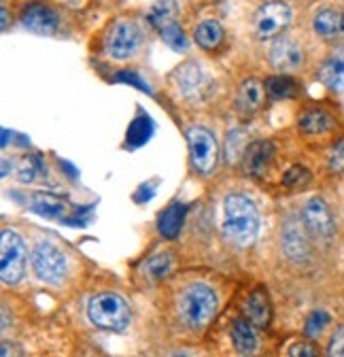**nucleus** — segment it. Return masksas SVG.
Masks as SVG:
<instances>
[{"label":"nucleus","mask_w":344,"mask_h":357,"mask_svg":"<svg viewBox=\"0 0 344 357\" xmlns=\"http://www.w3.org/2000/svg\"><path fill=\"white\" fill-rule=\"evenodd\" d=\"M257 230H260V215H257L255 204L242 194L228 196L224 204L226 236L238 247H249L255 241Z\"/></svg>","instance_id":"1"},{"label":"nucleus","mask_w":344,"mask_h":357,"mask_svg":"<svg viewBox=\"0 0 344 357\" xmlns=\"http://www.w3.org/2000/svg\"><path fill=\"white\" fill-rule=\"evenodd\" d=\"M90 319L102 330L121 332L130 324V306L119 294H98L90 302Z\"/></svg>","instance_id":"2"},{"label":"nucleus","mask_w":344,"mask_h":357,"mask_svg":"<svg viewBox=\"0 0 344 357\" xmlns=\"http://www.w3.org/2000/svg\"><path fill=\"white\" fill-rule=\"evenodd\" d=\"M217 310V296L206 285H191L189 289L183 291L181 302H179V315L181 319L191 326L200 328L208 324Z\"/></svg>","instance_id":"3"},{"label":"nucleus","mask_w":344,"mask_h":357,"mask_svg":"<svg viewBox=\"0 0 344 357\" xmlns=\"http://www.w3.org/2000/svg\"><path fill=\"white\" fill-rule=\"evenodd\" d=\"M26 245L13 230L0 234V277L7 285H15L26 275Z\"/></svg>","instance_id":"4"},{"label":"nucleus","mask_w":344,"mask_h":357,"mask_svg":"<svg viewBox=\"0 0 344 357\" xmlns=\"http://www.w3.org/2000/svg\"><path fill=\"white\" fill-rule=\"evenodd\" d=\"M32 268L36 277L49 285H60L66 279V257L49 243H42L34 249Z\"/></svg>","instance_id":"5"},{"label":"nucleus","mask_w":344,"mask_h":357,"mask_svg":"<svg viewBox=\"0 0 344 357\" xmlns=\"http://www.w3.org/2000/svg\"><path fill=\"white\" fill-rule=\"evenodd\" d=\"M187 143H189V151H191V162L196 166V170L200 172H210L214 166H217V141H214L212 134L206 128H189L187 130Z\"/></svg>","instance_id":"6"},{"label":"nucleus","mask_w":344,"mask_h":357,"mask_svg":"<svg viewBox=\"0 0 344 357\" xmlns=\"http://www.w3.org/2000/svg\"><path fill=\"white\" fill-rule=\"evenodd\" d=\"M141 45V30L134 22H119L107 34V54L111 58H130Z\"/></svg>","instance_id":"7"},{"label":"nucleus","mask_w":344,"mask_h":357,"mask_svg":"<svg viewBox=\"0 0 344 357\" xmlns=\"http://www.w3.org/2000/svg\"><path fill=\"white\" fill-rule=\"evenodd\" d=\"M289 20H291V11L285 3H268L255 17L257 34L262 38H274L287 28Z\"/></svg>","instance_id":"8"},{"label":"nucleus","mask_w":344,"mask_h":357,"mask_svg":"<svg viewBox=\"0 0 344 357\" xmlns=\"http://www.w3.org/2000/svg\"><path fill=\"white\" fill-rule=\"evenodd\" d=\"M302 219H304L306 230L315 236H331L334 234V217H331L327 204L319 198H313L306 202Z\"/></svg>","instance_id":"9"},{"label":"nucleus","mask_w":344,"mask_h":357,"mask_svg":"<svg viewBox=\"0 0 344 357\" xmlns=\"http://www.w3.org/2000/svg\"><path fill=\"white\" fill-rule=\"evenodd\" d=\"M19 22L26 30L36 32V34H52L58 30V24H60L56 11L45 5H28L22 11Z\"/></svg>","instance_id":"10"},{"label":"nucleus","mask_w":344,"mask_h":357,"mask_svg":"<svg viewBox=\"0 0 344 357\" xmlns=\"http://www.w3.org/2000/svg\"><path fill=\"white\" fill-rule=\"evenodd\" d=\"M302 50H299V45L291 38H279L272 50H270V60H272V66L283 70V73H289V70H295L302 64Z\"/></svg>","instance_id":"11"},{"label":"nucleus","mask_w":344,"mask_h":357,"mask_svg":"<svg viewBox=\"0 0 344 357\" xmlns=\"http://www.w3.org/2000/svg\"><path fill=\"white\" fill-rule=\"evenodd\" d=\"M264 105V85L257 79H247L240 89H238V98L236 107L242 117H253Z\"/></svg>","instance_id":"12"},{"label":"nucleus","mask_w":344,"mask_h":357,"mask_svg":"<svg viewBox=\"0 0 344 357\" xmlns=\"http://www.w3.org/2000/svg\"><path fill=\"white\" fill-rule=\"evenodd\" d=\"M272 158H274V145L272 143H268V141H255V143H251L244 149V155H242L244 170L249 174L260 176L268 168Z\"/></svg>","instance_id":"13"},{"label":"nucleus","mask_w":344,"mask_h":357,"mask_svg":"<svg viewBox=\"0 0 344 357\" xmlns=\"http://www.w3.org/2000/svg\"><path fill=\"white\" fill-rule=\"evenodd\" d=\"M244 315L251 324H255L257 328H266L272 319V306L268 300V294L264 289H257L249 296L247 304H244Z\"/></svg>","instance_id":"14"},{"label":"nucleus","mask_w":344,"mask_h":357,"mask_svg":"<svg viewBox=\"0 0 344 357\" xmlns=\"http://www.w3.org/2000/svg\"><path fill=\"white\" fill-rule=\"evenodd\" d=\"M185 211H187L185 204L175 202V204H170V206L159 215L157 228H159L162 236H166V238H175V236L181 232L183 219H185Z\"/></svg>","instance_id":"15"},{"label":"nucleus","mask_w":344,"mask_h":357,"mask_svg":"<svg viewBox=\"0 0 344 357\" xmlns=\"http://www.w3.org/2000/svg\"><path fill=\"white\" fill-rule=\"evenodd\" d=\"M177 83L185 92V96H198V92H202V87L206 83V77L202 73V68L198 64H183L177 73Z\"/></svg>","instance_id":"16"},{"label":"nucleus","mask_w":344,"mask_h":357,"mask_svg":"<svg viewBox=\"0 0 344 357\" xmlns=\"http://www.w3.org/2000/svg\"><path fill=\"white\" fill-rule=\"evenodd\" d=\"M297 126L306 134H321V132H327L334 128V117L321 109H308L299 115Z\"/></svg>","instance_id":"17"},{"label":"nucleus","mask_w":344,"mask_h":357,"mask_svg":"<svg viewBox=\"0 0 344 357\" xmlns=\"http://www.w3.org/2000/svg\"><path fill=\"white\" fill-rule=\"evenodd\" d=\"M196 43L204 50H217L219 45L224 43V28L219 22L214 20H206L196 28Z\"/></svg>","instance_id":"18"},{"label":"nucleus","mask_w":344,"mask_h":357,"mask_svg":"<svg viewBox=\"0 0 344 357\" xmlns=\"http://www.w3.org/2000/svg\"><path fill=\"white\" fill-rule=\"evenodd\" d=\"M319 77H321V81H323L327 87L336 89V92L344 89V54H338V56L329 58V60L323 64Z\"/></svg>","instance_id":"19"},{"label":"nucleus","mask_w":344,"mask_h":357,"mask_svg":"<svg viewBox=\"0 0 344 357\" xmlns=\"http://www.w3.org/2000/svg\"><path fill=\"white\" fill-rule=\"evenodd\" d=\"M151 134H153V121L141 113L134 117V121L130 123V130H127V145L141 147L151 139Z\"/></svg>","instance_id":"20"},{"label":"nucleus","mask_w":344,"mask_h":357,"mask_svg":"<svg viewBox=\"0 0 344 357\" xmlns=\"http://www.w3.org/2000/svg\"><path fill=\"white\" fill-rule=\"evenodd\" d=\"M232 338H234V344H236V351L247 355V353H253L255 347H257V338L253 334V328L249 326V321L244 319H238L232 328Z\"/></svg>","instance_id":"21"},{"label":"nucleus","mask_w":344,"mask_h":357,"mask_svg":"<svg viewBox=\"0 0 344 357\" xmlns=\"http://www.w3.org/2000/svg\"><path fill=\"white\" fill-rule=\"evenodd\" d=\"M266 92L270 98H293L297 94V83L287 77V75H279V77H272L266 81Z\"/></svg>","instance_id":"22"},{"label":"nucleus","mask_w":344,"mask_h":357,"mask_svg":"<svg viewBox=\"0 0 344 357\" xmlns=\"http://www.w3.org/2000/svg\"><path fill=\"white\" fill-rule=\"evenodd\" d=\"M315 30L323 36H331L336 32L344 30V15L331 9H323L317 17H315Z\"/></svg>","instance_id":"23"},{"label":"nucleus","mask_w":344,"mask_h":357,"mask_svg":"<svg viewBox=\"0 0 344 357\" xmlns=\"http://www.w3.org/2000/svg\"><path fill=\"white\" fill-rule=\"evenodd\" d=\"M32 211L42 215V217H60V215H64L66 206H64V202H60V200H56V198H52L47 194L45 196L36 194L32 198Z\"/></svg>","instance_id":"24"},{"label":"nucleus","mask_w":344,"mask_h":357,"mask_svg":"<svg viewBox=\"0 0 344 357\" xmlns=\"http://www.w3.org/2000/svg\"><path fill=\"white\" fill-rule=\"evenodd\" d=\"M159 34H162V38L170 45L172 50H187V38H185V34H183V30H181V26L172 20V22H166L162 28H159Z\"/></svg>","instance_id":"25"},{"label":"nucleus","mask_w":344,"mask_h":357,"mask_svg":"<svg viewBox=\"0 0 344 357\" xmlns=\"http://www.w3.org/2000/svg\"><path fill=\"white\" fill-rule=\"evenodd\" d=\"M172 15H175V3H172V0H162L159 5L153 7V11L149 15V22L155 28H162L166 22H172Z\"/></svg>","instance_id":"26"},{"label":"nucleus","mask_w":344,"mask_h":357,"mask_svg":"<svg viewBox=\"0 0 344 357\" xmlns=\"http://www.w3.org/2000/svg\"><path fill=\"white\" fill-rule=\"evenodd\" d=\"M172 264H175V259H172V255L162 253V255L153 257V259L147 264V273H149L153 279H162L164 275H168V273L172 271Z\"/></svg>","instance_id":"27"},{"label":"nucleus","mask_w":344,"mask_h":357,"mask_svg":"<svg viewBox=\"0 0 344 357\" xmlns=\"http://www.w3.org/2000/svg\"><path fill=\"white\" fill-rule=\"evenodd\" d=\"M42 170H45V166H42L40 158L38 155H28L22 162V166H19V178H22L24 183H30V181H34V178H36V174L42 172Z\"/></svg>","instance_id":"28"},{"label":"nucleus","mask_w":344,"mask_h":357,"mask_svg":"<svg viewBox=\"0 0 344 357\" xmlns=\"http://www.w3.org/2000/svg\"><path fill=\"white\" fill-rule=\"evenodd\" d=\"M311 181V172L304 168V166H293L285 172L283 176V183L287 188H302Z\"/></svg>","instance_id":"29"},{"label":"nucleus","mask_w":344,"mask_h":357,"mask_svg":"<svg viewBox=\"0 0 344 357\" xmlns=\"http://www.w3.org/2000/svg\"><path fill=\"white\" fill-rule=\"evenodd\" d=\"M327 324H329V315H327V312H323V310L313 312V315L308 317V321H306V336L308 338H317L327 328Z\"/></svg>","instance_id":"30"},{"label":"nucleus","mask_w":344,"mask_h":357,"mask_svg":"<svg viewBox=\"0 0 344 357\" xmlns=\"http://www.w3.org/2000/svg\"><path fill=\"white\" fill-rule=\"evenodd\" d=\"M329 168H331V172H344V139L340 143H336V147L331 149Z\"/></svg>","instance_id":"31"},{"label":"nucleus","mask_w":344,"mask_h":357,"mask_svg":"<svg viewBox=\"0 0 344 357\" xmlns=\"http://www.w3.org/2000/svg\"><path fill=\"white\" fill-rule=\"evenodd\" d=\"M285 247H287L289 255H293V249L304 251V247H306V243H304V236L299 234V232H295V230L291 228V230L285 234Z\"/></svg>","instance_id":"32"},{"label":"nucleus","mask_w":344,"mask_h":357,"mask_svg":"<svg viewBox=\"0 0 344 357\" xmlns=\"http://www.w3.org/2000/svg\"><path fill=\"white\" fill-rule=\"evenodd\" d=\"M329 355H338V357H344V326L338 328L329 340V349H327Z\"/></svg>","instance_id":"33"},{"label":"nucleus","mask_w":344,"mask_h":357,"mask_svg":"<svg viewBox=\"0 0 344 357\" xmlns=\"http://www.w3.org/2000/svg\"><path fill=\"white\" fill-rule=\"evenodd\" d=\"M113 79L115 81H121V83H132L134 87H141V89H145V92H149V85L136 73H117Z\"/></svg>","instance_id":"34"},{"label":"nucleus","mask_w":344,"mask_h":357,"mask_svg":"<svg viewBox=\"0 0 344 357\" xmlns=\"http://www.w3.org/2000/svg\"><path fill=\"white\" fill-rule=\"evenodd\" d=\"M289 355L291 357H315L317 355V349L308 342H297L289 349Z\"/></svg>","instance_id":"35"},{"label":"nucleus","mask_w":344,"mask_h":357,"mask_svg":"<svg viewBox=\"0 0 344 357\" xmlns=\"http://www.w3.org/2000/svg\"><path fill=\"white\" fill-rule=\"evenodd\" d=\"M7 22H9L7 20V9H3V28H7Z\"/></svg>","instance_id":"36"}]
</instances>
